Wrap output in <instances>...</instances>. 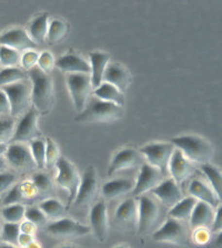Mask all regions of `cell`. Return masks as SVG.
<instances>
[{
    "label": "cell",
    "mask_w": 222,
    "mask_h": 248,
    "mask_svg": "<svg viewBox=\"0 0 222 248\" xmlns=\"http://www.w3.org/2000/svg\"><path fill=\"white\" fill-rule=\"evenodd\" d=\"M28 76L33 87V93H31L33 107L38 111V113L47 114L53 106L52 78L38 67L29 70Z\"/></svg>",
    "instance_id": "obj_1"
},
{
    "label": "cell",
    "mask_w": 222,
    "mask_h": 248,
    "mask_svg": "<svg viewBox=\"0 0 222 248\" xmlns=\"http://www.w3.org/2000/svg\"><path fill=\"white\" fill-rule=\"evenodd\" d=\"M122 115L123 107L90 96L75 120L80 123H110L121 119Z\"/></svg>",
    "instance_id": "obj_2"
},
{
    "label": "cell",
    "mask_w": 222,
    "mask_h": 248,
    "mask_svg": "<svg viewBox=\"0 0 222 248\" xmlns=\"http://www.w3.org/2000/svg\"><path fill=\"white\" fill-rule=\"evenodd\" d=\"M176 149L192 163L208 164L213 157V147L207 140L198 135H181L171 139L170 141Z\"/></svg>",
    "instance_id": "obj_3"
},
{
    "label": "cell",
    "mask_w": 222,
    "mask_h": 248,
    "mask_svg": "<svg viewBox=\"0 0 222 248\" xmlns=\"http://www.w3.org/2000/svg\"><path fill=\"white\" fill-rule=\"evenodd\" d=\"M139 217L138 227L139 234H154L161 219V207L153 197L149 195L139 196Z\"/></svg>",
    "instance_id": "obj_4"
},
{
    "label": "cell",
    "mask_w": 222,
    "mask_h": 248,
    "mask_svg": "<svg viewBox=\"0 0 222 248\" xmlns=\"http://www.w3.org/2000/svg\"><path fill=\"white\" fill-rule=\"evenodd\" d=\"M1 90L9 99L11 115L22 116L29 110L31 106V93H33V87H31L29 78L19 82L6 85L1 88Z\"/></svg>",
    "instance_id": "obj_5"
},
{
    "label": "cell",
    "mask_w": 222,
    "mask_h": 248,
    "mask_svg": "<svg viewBox=\"0 0 222 248\" xmlns=\"http://www.w3.org/2000/svg\"><path fill=\"white\" fill-rule=\"evenodd\" d=\"M153 238L159 243H169L173 245H187L189 239L188 226L182 220L169 217L153 234Z\"/></svg>",
    "instance_id": "obj_6"
},
{
    "label": "cell",
    "mask_w": 222,
    "mask_h": 248,
    "mask_svg": "<svg viewBox=\"0 0 222 248\" xmlns=\"http://www.w3.org/2000/svg\"><path fill=\"white\" fill-rule=\"evenodd\" d=\"M68 90L71 96L73 107L79 112L83 111L91 95L92 83L90 75L85 73H71L67 76Z\"/></svg>",
    "instance_id": "obj_7"
},
{
    "label": "cell",
    "mask_w": 222,
    "mask_h": 248,
    "mask_svg": "<svg viewBox=\"0 0 222 248\" xmlns=\"http://www.w3.org/2000/svg\"><path fill=\"white\" fill-rule=\"evenodd\" d=\"M56 168L58 170L57 183L61 188L68 193V202L71 204L75 202L78 188L80 186L81 177L78 174L76 166L67 158L60 156L57 161Z\"/></svg>",
    "instance_id": "obj_8"
},
{
    "label": "cell",
    "mask_w": 222,
    "mask_h": 248,
    "mask_svg": "<svg viewBox=\"0 0 222 248\" xmlns=\"http://www.w3.org/2000/svg\"><path fill=\"white\" fill-rule=\"evenodd\" d=\"M174 150L176 147L171 143L154 142L141 147L139 152L147 160L148 164L154 166L165 174L169 169V163Z\"/></svg>",
    "instance_id": "obj_9"
},
{
    "label": "cell",
    "mask_w": 222,
    "mask_h": 248,
    "mask_svg": "<svg viewBox=\"0 0 222 248\" xmlns=\"http://www.w3.org/2000/svg\"><path fill=\"white\" fill-rule=\"evenodd\" d=\"M38 111L34 108H30L21 116L20 121L15 129L13 143L33 142L40 138L41 131L38 127Z\"/></svg>",
    "instance_id": "obj_10"
},
{
    "label": "cell",
    "mask_w": 222,
    "mask_h": 248,
    "mask_svg": "<svg viewBox=\"0 0 222 248\" xmlns=\"http://www.w3.org/2000/svg\"><path fill=\"white\" fill-rule=\"evenodd\" d=\"M6 160L9 164L19 172H30L37 168L36 162L34 160L30 146L25 143H11L8 146L6 153Z\"/></svg>",
    "instance_id": "obj_11"
},
{
    "label": "cell",
    "mask_w": 222,
    "mask_h": 248,
    "mask_svg": "<svg viewBox=\"0 0 222 248\" xmlns=\"http://www.w3.org/2000/svg\"><path fill=\"white\" fill-rule=\"evenodd\" d=\"M143 156L139 151L126 147L117 152L108 168V176L116 175L123 170H134L143 164Z\"/></svg>",
    "instance_id": "obj_12"
},
{
    "label": "cell",
    "mask_w": 222,
    "mask_h": 248,
    "mask_svg": "<svg viewBox=\"0 0 222 248\" xmlns=\"http://www.w3.org/2000/svg\"><path fill=\"white\" fill-rule=\"evenodd\" d=\"M47 232L50 235L56 236L60 238H75L81 237V236L88 235L91 232V228L85 225L80 224L77 220L71 218L58 219L56 222H52L47 226Z\"/></svg>",
    "instance_id": "obj_13"
},
{
    "label": "cell",
    "mask_w": 222,
    "mask_h": 248,
    "mask_svg": "<svg viewBox=\"0 0 222 248\" xmlns=\"http://www.w3.org/2000/svg\"><path fill=\"white\" fill-rule=\"evenodd\" d=\"M98 193V178L93 166H89L81 177L80 186L78 188L76 200L73 203L77 207L88 206Z\"/></svg>",
    "instance_id": "obj_14"
},
{
    "label": "cell",
    "mask_w": 222,
    "mask_h": 248,
    "mask_svg": "<svg viewBox=\"0 0 222 248\" xmlns=\"http://www.w3.org/2000/svg\"><path fill=\"white\" fill-rule=\"evenodd\" d=\"M163 173L154 166L148 164L147 162L140 166L139 175L136 181L132 194L135 196H141L147 192H151L162 182Z\"/></svg>",
    "instance_id": "obj_15"
},
{
    "label": "cell",
    "mask_w": 222,
    "mask_h": 248,
    "mask_svg": "<svg viewBox=\"0 0 222 248\" xmlns=\"http://www.w3.org/2000/svg\"><path fill=\"white\" fill-rule=\"evenodd\" d=\"M0 46H10L18 51H28L37 48V44L30 38L28 31L13 28L0 34Z\"/></svg>",
    "instance_id": "obj_16"
},
{
    "label": "cell",
    "mask_w": 222,
    "mask_h": 248,
    "mask_svg": "<svg viewBox=\"0 0 222 248\" xmlns=\"http://www.w3.org/2000/svg\"><path fill=\"white\" fill-rule=\"evenodd\" d=\"M90 228L100 243H104L108 237V208L104 201H100L93 205L90 215Z\"/></svg>",
    "instance_id": "obj_17"
},
{
    "label": "cell",
    "mask_w": 222,
    "mask_h": 248,
    "mask_svg": "<svg viewBox=\"0 0 222 248\" xmlns=\"http://www.w3.org/2000/svg\"><path fill=\"white\" fill-rule=\"evenodd\" d=\"M168 170L171 178L180 185L196 172V166L182 154L180 150L176 149L171 156Z\"/></svg>",
    "instance_id": "obj_18"
},
{
    "label": "cell",
    "mask_w": 222,
    "mask_h": 248,
    "mask_svg": "<svg viewBox=\"0 0 222 248\" xmlns=\"http://www.w3.org/2000/svg\"><path fill=\"white\" fill-rule=\"evenodd\" d=\"M151 194L157 197L165 206L170 208L184 199V194H182L180 186L172 178L162 181L157 187L151 191Z\"/></svg>",
    "instance_id": "obj_19"
},
{
    "label": "cell",
    "mask_w": 222,
    "mask_h": 248,
    "mask_svg": "<svg viewBox=\"0 0 222 248\" xmlns=\"http://www.w3.org/2000/svg\"><path fill=\"white\" fill-rule=\"evenodd\" d=\"M103 82L115 85L121 92H124L131 84V75L124 65L118 62H109L103 75Z\"/></svg>",
    "instance_id": "obj_20"
},
{
    "label": "cell",
    "mask_w": 222,
    "mask_h": 248,
    "mask_svg": "<svg viewBox=\"0 0 222 248\" xmlns=\"http://www.w3.org/2000/svg\"><path fill=\"white\" fill-rule=\"evenodd\" d=\"M139 204L135 199L124 200L116 211V219L123 227L135 230L138 227Z\"/></svg>",
    "instance_id": "obj_21"
},
{
    "label": "cell",
    "mask_w": 222,
    "mask_h": 248,
    "mask_svg": "<svg viewBox=\"0 0 222 248\" xmlns=\"http://www.w3.org/2000/svg\"><path fill=\"white\" fill-rule=\"evenodd\" d=\"M56 67L61 71L71 73H85L90 75V63L78 53H66L56 60Z\"/></svg>",
    "instance_id": "obj_22"
},
{
    "label": "cell",
    "mask_w": 222,
    "mask_h": 248,
    "mask_svg": "<svg viewBox=\"0 0 222 248\" xmlns=\"http://www.w3.org/2000/svg\"><path fill=\"white\" fill-rule=\"evenodd\" d=\"M216 217V211L215 207H212L211 205L204 202H199L196 204V206L193 208V212L190 217V227L192 230L199 227H205L211 230L212 224L215 222Z\"/></svg>",
    "instance_id": "obj_23"
},
{
    "label": "cell",
    "mask_w": 222,
    "mask_h": 248,
    "mask_svg": "<svg viewBox=\"0 0 222 248\" xmlns=\"http://www.w3.org/2000/svg\"><path fill=\"white\" fill-rule=\"evenodd\" d=\"M189 193L190 196H193L199 202H204L211 205L212 207L219 206L220 201L216 195L215 191H213L211 186H209L208 183H205L202 180H193L189 185Z\"/></svg>",
    "instance_id": "obj_24"
},
{
    "label": "cell",
    "mask_w": 222,
    "mask_h": 248,
    "mask_svg": "<svg viewBox=\"0 0 222 248\" xmlns=\"http://www.w3.org/2000/svg\"><path fill=\"white\" fill-rule=\"evenodd\" d=\"M110 57L106 52L95 51L90 53V78L93 89L98 88L103 82L104 71L109 64Z\"/></svg>",
    "instance_id": "obj_25"
},
{
    "label": "cell",
    "mask_w": 222,
    "mask_h": 248,
    "mask_svg": "<svg viewBox=\"0 0 222 248\" xmlns=\"http://www.w3.org/2000/svg\"><path fill=\"white\" fill-rule=\"evenodd\" d=\"M136 182L129 178H116L104 183L102 186V195L107 200H116L134 191Z\"/></svg>",
    "instance_id": "obj_26"
},
{
    "label": "cell",
    "mask_w": 222,
    "mask_h": 248,
    "mask_svg": "<svg viewBox=\"0 0 222 248\" xmlns=\"http://www.w3.org/2000/svg\"><path fill=\"white\" fill-rule=\"evenodd\" d=\"M49 16L47 14L39 15L38 17L30 22L28 33L30 38L36 42V44H44L47 41L49 30Z\"/></svg>",
    "instance_id": "obj_27"
},
{
    "label": "cell",
    "mask_w": 222,
    "mask_h": 248,
    "mask_svg": "<svg viewBox=\"0 0 222 248\" xmlns=\"http://www.w3.org/2000/svg\"><path fill=\"white\" fill-rule=\"evenodd\" d=\"M93 95L102 101L115 103L117 106H124V95L119 89H117L115 85L108 82H102L98 88L93 90Z\"/></svg>",
    "instance_id": "obj_28"
},
{
    "label": "cell",
    "mask_w": 222,
    "mask_h": 248,
    "mask_svg": "<svg viewBox=\"0 0 222 248\" xmlns=\"http://www.w3.org/2000/svg\"><path fill=\"white\" fill-rule=\"evenodd\" d=\"M198 203V200L194 199L193 196H188L184 197L178 204L174 205L173 207L170 208L169 211V217L178 220H182V222H186V220L190 219L191 214L193 212V208Z\"/></svg>",
    "instance_id": "obj_29"
},
{
    "label": "cell",
    "mask_w": 222,
    "mask_h": 248,
    "mask_svg": "<svg viewBox=\"0 0 222 248\" xmlns=\"http://www.w3.org/2000/svg\"><path fill=\"white\" fill-rule=\"evenodd\" d=\"M38 207L44 212L47 218L52 220V222L64 218L66 214L65 205L56 199H47L42 201Z\"/></svg>",
    "instance_id": "obj_30"
},
{
    "label": "cell",
    "mask_w": 222,
    "mask_h": 248,
    "mask_svg": "<svg viewBox=\"0 0 222 248\" xmlns=\"http://www.w3.org/2000/svg\"><path fill=\"white\" fill-rule=\"evenodd\" d=\"M202 172L205 173V177L208 178L210 182V186H211L213 191H215L218 199L222 203V172L220 169L217 166L210 164H204L202 165Z\"/></svg>",
    "instance_id": "obj_31"
},
{
    "label": "cell",
    "mask_w": 222,
    "mask_h": 248,
    "mask_svg": "<svg viewBox=\"0 0 222 248\" xmlns=\"http://www.w3.org/2000/svg\"><path fill=\"white\" fill-rule=\"evenodd\" d=\"M28 71L19 67H8L0 70V88L28 79Z\"/></svg>",
    "instance_id": "obj_32"
},
{
    "label": "cell",
    "mask_w": 222,
    "mask_h": 248,
    "mask_svg": "<svg viewBox=\"0 0 222 248\" xmlns=\"http://www.w3.org/2000/svg\"><path fill=\"white\" fill-rule=\"evenodd\" d=\"M21 56L22 53L18 50L7 46H0V64L3 68L18 67L21 64Z\"/></svg>",
    "instance_id": "obj_33"
},
{
    "label": "cell",
    "mask_w": 222,
    "mask_h": 248,
    "mask_svg": "<svg viewBox=\"0 0 222 248\" xmlns=\"http://www.w3.org/2000/svg\"><path fill=\"white\" fill-rule=\"evenodd\" d=\"M25 215L26 207L21 204L8 205L1 211V216L6 220V223L20 224L21 220L25 218Z\"/></svg>",
    "instance_id": "obj_34"
},
{
    "label": "cell",
    "mask_w": 222,
    "mask_h": 248,
    "mask_svg": "<svg viewBox=\"0 0 222 248\" xmlns=\"http://www.w3.org/2000/svg\"><path fill=\"white\" fill-rule=\"evenodd\" d=\"M31 182L36 186L39 194H42V195H51V194L54 193V186L52 184L51 178L47 175L46 173H34L33 178H31Z\"/></svg>",
    "instance_id": "obj_35"
},
{
    "label": "cell",
    "mask_w": 222,
    "mask_h": 248,
    "mask_svg": "<svg viewBox=\"0 0 222 248\" xmlns=\"http://www.w3.org/2000/svg\"><path fill=\"white\" fill-rule=\"evenodd\" d=\"M20 224L5 223L2 226L1 240L5 242V244L19 246V237H20Z\"/></svg>",
    "instance_id": "obj_36"
},
{
    "label": "cell",
    "mask_w": 222,
    "mask_h": 248,
    "mask_svg": "<svg viewBox=\"0 0 222 248\" xmlns=\"http://www.w3.org/2000/svg\"><path fill=\"white\" fill-rule=\"evenodd\" d=\"M66 32H67V25L61 19H52L49 23L47 41L49 44H56L66 36Z\"/></svg>",
    "instance_id": "obj_37"
},
{
    "label": "cell",
    "mask_w": 222,
    "mask_h": 248,
    "mask_svg": "<svg viewBox=\"0 0 222 248\" xmlns=\"http://www.w3.org/2000/svg\"><path fill=\"white\" fill-rule=\"evenodd\" d=\"M46 140L40 138L34 140L30 144L34 160L36 162L37 168L40 170L46 169Z\"/></svg>",
    "instance_id": "obj_38"
},
{
    "label": "cell",
    "mask_w": 222,
    "mask_h": 248,
    "mask_svg": "<svg viewBox=\"0 0 222 248\" xmlns=\"http://www.w3.org/2000/svg\"><path fill=\"white\" fill-rule=\"evenodd\" d=\"M46 144V168H52L56 166L60 157L59 147L51 139H47Z\"/></svg>",
    "instance_id": "obj_39"
},
{
    "label": "cell",
    "mask_w": 222,
    "mask_h": 248,
    "mask_svg": "<svg viewBox=\"0 0 222 248\" xmlns=\"http://www.w3.org/2000/svg\"><path fill=\"white\" fill-rule=\"evenodd\" d=\"M15 123L11 119L0 120V144H7L14 138Z\"/></svg>",
    "instance_id": "obj_40"
},
{
    "label": "cell",
    "mask_w": 222,
    "mask_h": 248,
    "mask_svg": "<svg viewBox=\"0 0 222 248\" xmlns=\"http://www.w3.org/2000/svg\"><path fill=\"white\" fill-rule=\"evenodd\" d=\"M25 218L28 220V222L36 225V226H44V225L48 223L49 220L44 214V212H42L39 207L26 208Z\"/></svg>",
    "instance_id": "obj_41"
},
{
    "label": "cell",
    "mask_w": 222,
    "mask_h": 248,
    "mask_svg": "<svg viewBox=\"0 0 222 248\" xmlns=\"http://www.w3.org/2000/svg\"><path fill=\"white\" fill-rule=\"evenodd\" d=\"M25 200L23 196L21 184H15L9 191H8L5 199L2 200V203L5 206L8 205H14V204H20L21 202Z\"/></svg>",
    "instance_id": "obj_42"
},
{
    "label": "cell",
    "mask_w": 222,
    "mask_h": 248,
    "mask_svg": "<svg viewBox=\"0 0 222 248\" xmlns=\"http://www.w3.org/2000/svg\"><path fill=\"white\" fill-rule=\"evenodd\" d=\"M54 65H56V60H54V57L51 52L44 51L40 53L37 64L38 68H40L47 75H50Z\"/></svg>",
    "instance_id": "obj_43"
},
{
    "label": "cell",
    "mask_w": 222,
    "mask_h": 248,
    "mask_svg": "<svg viewBox=\"0 0 222 248\" xmlns=\"http://www.w3.org/2000/svg\"><path fill=\"white\" fill-rule=\"evenodd\" d=\"M39 56H40V53H38L36 50H28V51L23 52L21 56L22 69L29 71L33 68L37 67Z\"/></svg>",
    "instance_id": "obj_44"
},
{
    "label": "cell",
    "mask_w": 222,
    "mask_h": 248,
    "mask_svg": "<svg viewBox=\"0 0 222 248\" xmlns=\"http://www.w3.org/2000/svg\"><path fill=\"white\" fill-rule=\"evenodd\" d=\"M192 238L198 245H205L211 239V230L205 227L196 228V230H193Z\"/></svg>",
    "instance_id": "obj_45"
},
{
    "label": "cell",
    "mask_w": 222,
    "mask_h": 248,
    "mask_svg": "<svg viewBox=\"0 0 222 248\" xmlns=\"http://www.w3.org/2000/svg\"><path fill=\"white\" fill-rule=\"evenodd\" d=\"M16 183V175L13 173H0V194L7 192Z\"/></svg>",
    "instance_id": "obj_46"
},
{
    "label": "cell",
    "mask_w": 222,
    "mask_h": 248,
    "mask_svg": "<svg viewBox=\"0 0 222 248\" xmlns=\"http://www.w3.org/2000/svg\"><path fill=\"white\" fill-rule=\"evenodd\" d=\"M11 114V107L9 99L5 92L0 90V118Z\"/></svg>",
    "instance_id": "obj_47"
},
{
    "label": "cell",
    "mask_w": 222,
    "mask_h": 248,
    "mask_svg": "<svg viewBox=\"0 0 222 248\" xmlns=\"http://www.w3.org/2000/svg\"><path fill=\"white\" fill-rule=\"evenodd\" d=\"M22 193L25 199H31V197H36L38 195V191L36 186L34 185L33 182H26V183L21 184Z\"/></svg>",
    "instance_id": "obj_48"
},
{
    "label": "cell",
    "mask_w": 222,
    "mask_h": 248,
    "mask_svg": "<svg viewBox=\"0 0 222 248\" xmlns=\"http://www.w3.org/2000/svg\"><path fill=\"white\" fill-rule=\"evenodd\" d=\"M221 231H222V205H219L216 212L215 222H213L212 227H211V232H219Z\"/></svg>",
    "instance_id": "obj_49"
},
{
    "label": "cell",
    "mask_w": 222,
    "mask_h": 248,
    "mask_svg": "<svg viewBox=\"0 0 222 248\" xmlns=\"http://www.w3.org/2000/svg\"><path fill=\"white\" fill-rule=\"evenodd\" d=\"M36 225L30 223L27 220V222L22 223L20 225V230H21V232H23V234H29V235H34V231H36Z\"/></svg>",
    "instance_id": "obj_50"
},
{
    "label": "cell",
    "mask_w": 222,
    "mask_h": 248,
    "mask_svg": "<svg viewBox=\"0 0 222 248\" xmlns=\"http://www.w3.org/2000/svg\"><path fill=\"white\" fill-rule=\"evenodd\" d=\"M33 242H34V235L23 234V232H21L20 237H19V245L26 248L27 246L30 245V244Z\"/></svg>",
    "instance_id": "obj_51"
},
{
    "label": "cell",
    "mask_w": 222,
    "mask_h": 248,
    "mask_svg": "<svg viewBox=\"0 0 222 248\" xmlns=\"http://www.w3.org/2000/svg\"><path fill=\"white\" fill-rule=\"evenodd\" d=\"M211 248H222V231L218 232L217 237L212 242Z\"/></svg>",
    "instance_id": "obj_52"
},
{
    "label": "cell",
    "mask_w": 222,
    "mask_h": 248,
    "mask_svg": "<svg viewBox=\"0 0 222 248\" xmlns=\"http://www.w3.org/2000/svg\"><path fill=\"white\" fill-rule=\"evenodd\" d=\"M7 168V163L6 160L3 157H0V173L5 172V170Z\"/></svg>",
    "instance_id": "obj_53"
},
{
    "label": "cell",
    "mask_w": 222,
    "mask_h": 248,
    "mask_svg": "<svg viewBox=\"0 0 222 248\" xmlns=\"http://www.w3.org/2000/svg\"><path fill=\"white\" fill-rule=\"evenodd\" d=\"M7 150H8L7 144H0V157H2V155L7 153Z\"/></svg>",
    "instance_id": "obj_54"
},
{
    "label": "cell",
    "mask_w": 222,
    "mask_h": 248,
    "mask_svg": "<svg viewBox=\"0 0 222 248\" xmlns=\"http://www.w3.org/2000/svg\"><path fill=\"white\" fill-rule=\"evenodd\" d=\"M26 248H41V246L39 245L38 243H36V242H33V243L30 244V245H28V246H27Z\"/></svg>",
    "instance_id": "obj_55"
},
{
    "label": "cell",
    "mask_w": 222,
    "mask_h": 248,
    "mask_svg": "<svg viewBox=\"0 0 222 248\" xmlns=\"http://www.w3.org/2000/svg\"><path fill=\"white\" fill-rule=\"evenodd\" d=\"M0 248H19V247L14 246V245H9V244H2V245H0Z\"/></svg>",
    "instance_id": "obj_56"
},
{
    "label": "cell",
    "mask_w": 222,
    "mask_h": 248,
    "mask_svg": "<svg viewBox=\"0 0 222 248\" xmlns=\"http://www.w3.org/2000/svg\"><path fill=\"white\" fill-rule=\"evenodd\" d=\"M2 226L3 224L1 222V217H0V239H1V232H2Z\"/></svg>",
    "instance_id": "obj_57"
},
{
    "label": "cell",
    "mask_w": 222,
    "mask_h": 248,
    "mask_svg": "<svg viewBox=\"0 0 222 248\" xmlns=\"http://www.w3.org/2000/svg\"><path fill=\"white\" fill-rule=\"evenodd\" d=\"M60 248H77V247H73V246H62Z\"/></svg>",
    "instance_id": "obj_58"
},
{
    "label": "cell",
    "mask_w": 222,
    "mask_h": 248,
    "mask_svg": "<svg viewBox=\"0 0 222 248\" xmlns=\"http://www.w3.org/2000/svg\"><path fill=\"white\" fill-rule=\"evenodd\" d=\"M115 248H127V247H124V246H117Z\"/></svg>",
    "instance_id": "obj_59"
},
{
    "label": "cell",
    "mask_w": 222,
    "mask_h": 248,
    "mask_svg": "<svg viewBox=\"0 0 222 248\" xmlns=\"http://www.w3.org/2000/svg\"><path fill=\"white\" fill-rule=\"evenodd\" d=\"M0 203H1V200H0Z\"/></svg>",
    "instance_id": "obj_60"
}]
</instances>
